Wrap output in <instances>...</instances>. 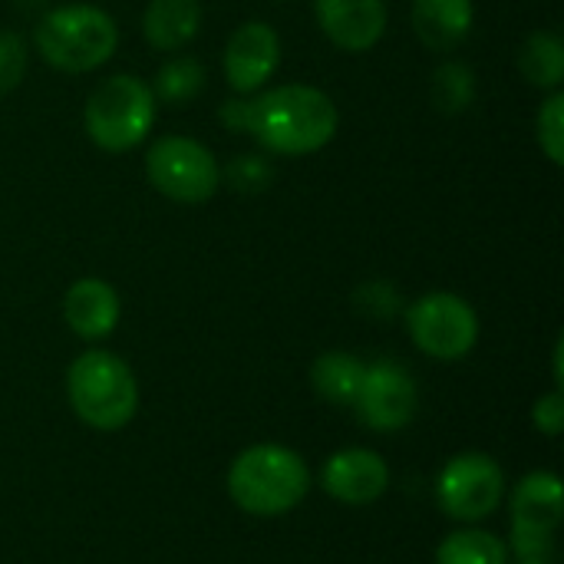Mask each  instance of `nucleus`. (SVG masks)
I'll list each match as a JSON object with an SVG mask.
<instances>
[{"label": "nucleus", "mask_w": 564, "mask_h": 564, "mask_svg": "<svg viewBox=\"0 0 564 564\" xmlns=\"http://www.w3.org/2000/svg\"><path fill=\"white\" fill-rule=\"evenodd\" d=\"M535 135L552 165H564V93L552 89V96L542 102L535 119Z\"/></svg>", "instance_id": "obj_22"}, {"label": "nucleus", "mask_w": 564, "mask_h": 564, "mask_svg": "<svg viewBox=\"0 0 564 564\" xmlns=\"http://www.w3.org/2000/svg\"><path fill=\"white\" fill-rule=\"evenodd\" d=\"M66 397L73 413L99 430L116 433L139 410V383L129 364L109 350H86L66 370Z\"/></svg>", "instance_id": "obj_3"}, {"label": "nucleus", "mask_w": 564, "mask_h": 564, "mask_svg": "<svg viewBox=\"0 0 564 564\" xmlns=\"http://www.w3.org/2000/svg\"><path fill=\"white\" fill-rule=\"evenodd\" d=\"M281 63V36L264 20L241 23L225 43V79L235 93H258Z\"/></svg>", "instance_id": "obj_11"}, {"label": "nucleus", "mask_w": 564, "mask_h": 564, "mask_svg": "<svg viewBox=\"0 0 564 564\" xmlns=\"http://www.w3.org/2000/svg\"><path fill=\"white\" fill-rule=\"evenodd\" d=\"M149 185L178 205H202L221 188V165L208 145L188 135H162L145 152Z\"/></svg>", "instance_id": "obj_6"}, {"label": "nucleus", "mask_w": 564, "mask_h": 564, "mask_svg": "<svg viewBox=\"0 0 564 564\" xmlns=\"http://www.w3.org/2000/svg\"><path fill=\"white\" fill-rule=\"evenodd\" d=\"M334 99L304 83L274 86L248 102V132L274 155H314L337 135Z\"/></svg>", "instance_id": "obj_1"}, {"label": "nucleus", "mask_w": 564, "mask_h": 564, "mask_svg": "<svg viewBox=\"0 0 564 564\" xmlns=\"http://www.w3.org/2000/svg\"><path fill=\"white\" fill-rule=\"evenodd\" d=\"M506 496V473L486 453L453 456L436 479V502L456 522L489 519Z\"/></svg>", "instance_id": "obj_9"}, {"label": "nucleus", "mask_w": 564, "mask_h": 564, "mask_svg": "<svg viewBox=\"0 0 564 564\" xmlns=\"http://www.w3.org/2000/svg\"><path fill=\"white\" fill-rule=\"evenodd\" d=\"M122 304L109 281L102 278H79L69 284L63 297V321L83 340H106L119 324Z\"/></svg>", "instance_id": "obj_14"}, {"label": "nucleus", "mask_w": 564, "mask_h": 564, "mask_svg": "<svg viewBox=\"0 0 564 564\" xmlns=\"http://www.w3.org/2000/svg\"><path fill=\"white\" fill-rule=\"evenodd\" d=\"M314 13L324 36L347 53H367L387 33L383 0H314Z\"/></svg>", "instance_id": "obj_13"}, {"label": "nucleus", "mask_w": 564, "mask_h": 564, "mask_svg": "<svg viewBox=\"0 0 564 564\" xmlns=\"http://www.w3.org/2000/svg\"><path fill=\"white\" fill-rule=\"evenodd\" d=\"M406 330L413 344L433 360H463L479 340V317L469 301L449 291L423 294L406 307Z\"/></svg>", "instance_id": "obj_7"}, {"label": "nucleus", "mask_w": 564, "mask_h": 564, "mask_svg": "<svg viewBox=\"0 0 564 564\" xmlns=\"http://www.w3.org/2000/svg\"><path fill=\"white\" fill-rule=\"evenodd\" d=\"M26 56V40L17 30H0V96L23 83Z\"/></svg>", "instance_id": "obj_23"}, {"label": "nucleus", "mask_w": 564, "mask_h": 564, "mask_svg": "<svg viewBox=\"0 0 564 564\" xmlns=\"http://www.w3.org/2000/svg\"><path fill=\"white\" fill-rule=\"evenodd\" d=\"M202 89H205V66L192 56H175V59L162 63L155 73V86H152L155 99H162L169 106H185Z\"/></svg>", "instance_id": "obj_21"}, {"label": "nucleus", "mask_w": 564, "mask_h": 564, "mask_svg": "<svg viewBox=\"0 0 564 564\" xmlns=\"http://www.w3.org/2000/svg\"><path fill=\"white\" fill-rule=\"evenodd\" d=\"M33 43L53 69L76 76L109 63L119 46V26L93 3H63L40 17Z\"/></svg>", "instance_id": "obj_4"}, {"label": "nucleus", "mask_w": 564, "mask_h": 564, "mask_svg": "<svg viewBox=\"0 0 564 564\" xmlns=\"http://www.w3.org/2000/svg\"><path fill=\"white\" fill-rule=\"evenodd\" d=\"M218 119L231 129V132H248V99H228L218 109Z\"/></svg>", "instance_id": "obj_27"}, {"label": "nucleus", "mask_w": 564, "mask_h": 564, "mask_svg": "<svg viewBox=\"0 0 564 564\" xmlns=\"http://www.w3.org/2000/svg\"><path fill=\"white\" fill-rule=\"evenodd\" d=\"M430 99L446 116L466 112L473 106V99H476V73L459 59H449V63L436 66L433 83H430Z\"/></svg>", "instance_id": "obj_20"}, {"label": "nucleus", "mask_w": 564, "mask_h": 564, "mask_svg": "<svg viewBox=\"0 0 564 564\" xmlns=\"http://www.w3.org/2000/svg\"><path fill=\"white\" fill-rule=\"evenodd\" d=\"M364 370H367V364L357 360L354 354L330 350V354H321L314 360L311 383H314L321 400L347 410V406L357 403V393H360V383H364Z\"/></svg>", "instance_id": "obj_17"}, {"label": "nucleus", "mask_w": 564, "mask_h": 564, "mask_svg": "<svg viewBox=\"0 0 564 564\" xmlns=\"http://www.w3.org/2000/svg\"><path fill=\"white\" fill-rule=\"evenodd\" d=\"M532 423H535V430L539 433H545V436H562L564 430V397L562 390H555V393H549V397H542L535 406H532Z\"/></svg>", "instance_id": "obj_26"}, {"label": "nucleus", "mask_w": 564, "mask_h": 564, "mask_svg": "<svg viewBox=\"0 0 564 564\" xmlns=\"http://www.w3.org/2000/svg\"><path fill=\"white\" fill-rule=\"evenodd\" d=\"M155 93L132 73H116L102 79L83 109L86 135L102 152H129L142 145L155 122Z\"/></svg>", "instance_id": "obj_5"}, {"label": "nucleus", "mask_w": 564, "mask_h": 564, "mask_svg": "<svg viewBox=\"0 0 564 564\" xmlns=\"http://www.w3.org/2000/svg\"><path fill=\"white\" fill-rule=\"evenodd\" d=\"M225 175H228V185L238 192H261L271 182V165L261 155H235Z\"/></svg>", "instance_id": "obj_25"}, {"label": "nucleus", "mask_w": 564, "mask_h": 564, "mask_svg": "<svg viewBox=\"0 0 564 564\" xmlns=\"http://www.w3.org/2000/svg\"><path fill=\"white\" fill-rule=\"evenodd\" d=\"M311 489V473L304 459L274 443L248 446L235 456L228 469V496L231 502L258 519H278L288 516L304 502Z\"/></svg>", "instance_id": "obj_2"}, {"label": "nucleus", "mask_w": 564, "mask_h": 564, "mask_svg": "<svg viewBox=\"0 0 564 564\" xmlns=\"http://www.w3.org/2000/svg\"><path fill=\"white\" fill-rule=\"evenodd\" d=\"M321 486L344 506H370L390 486V469L373 449H340L324 463Z\"/></svg>", "instance_id": "obj_12"}, {"label": "nucleus", "mask_w": 564, "mask_h": 564, "mask_svg": "<svg viewBox=\"0 0 564 564\" xmlns=\"http://www.w3.org/2000/svg\"><path fill=\"white\" fill-rule=\"evenodd\" d=\"M202 30V3L198 0H149L142 13V33L149 46L162 53L185 50Z\"/></svg>", "instance_id": "obj_16"}, {"label": "nucleus", "mask_w": 564, "mask_h": 564, "mask_svg": "<svg viewBox=\"0 0 564 564\" xmlns=\"http://www.w3.org/2000/svg\"><path fill=\"white\" fill-rule=\"evenodd\" d=\"M436 564H509V545L482 529H463L440 542Z\"/></svg>", "instance_id": "obj_19"}, {"label": "nucleus", "mask_w": 564, "mask_h": 564, "mask_svg": "<svg viewBox=\"0 0 564 564\" xmlns=\"http://www.w3.org/2000/svg\"><path fill=\"white\" fill-rule=\"evenodd\" d=\"M519 564H552L549 558H535V562H519Z\"/></svg>", "instance_id": "obj_29"}, {"label": "nucleus", "mask_w": 564, "mask_h": 564, "mask_svg": "<svg viewBox=\"0 0 564 564\" xmlns=\"http://www.w3.org/2000/svg\"><path fill=\"white\" fill-rule=\"evenodd\" d=\"M354 406H357V416L370 430L397 433L406 423H413L420 410V390L406 367H400L397 360H377V364H367Z\"/></svg>", "instance_id": "obj_10"}, {"label": "nucleus", "mask_w": 564, "mask_h": 564, "mask_svg": "<svg viewBox=\"0 0 564 564\" xmlns=\"http://www.w3.org/2000/svg\"><path fill=\"white\" fill-rule=\"evenodd\" d=\"M354 304H357L367 317H373V321H390V317L400 311V294H397V288L387 284V281H370V284L357 288Z\"/></svg>", "instance_id": "obj_24"}, {"label": "nucleus", "mask_w": 564, "mask_h": 564, "mask_svg": "<svg viewBox=\"0 0 564 564\" xmlns=\"http://www.w3.org/2000/svg\"><path fill=\"white\" fill-rule=\"evenodd\" d=\"M512 552L519 562L552 558L562 525L564 489L555 473H532L512 492Z\"/></svg>", "instance_id": "obj_8"}, {"label": "nucleus", "mask_w": 564, "mask_h": 564, "mask_svg": "<svg viewBox=\"0 0 564 564\" xmlns=\"http://www.w3.org/2000/svg\"><path fill=\"white\" fill-rule=\"evenodd\" d=\"M519 69L522 76L539 86V89H562L564 79V43L558 33L539 30L522 43L519 53Z\"/></svg>", "instance_id": "obj_18"}, {"label": "nucleus", "mask_w": 564, "mask_h": 564, "mask_svg": "<svg viewBox=\"0 0 564 564\" xmlns=\"http://www.w3.org/2000/svg\"><path fill=\"white\" fill-rule=\"evenodd\" d=\"M562 354H564V344H562V340H558V344H555V383H558V387H562V383H564Z\"/></svg>", "instance_id": "obj_28"}, {"label": "nucleus", "mask_w": 564, "mask_h": 564, "mask_svg": "<svg viewBox=\"0 0 564 564\" xmlns=\"http://www.w3.org/2000/svg\"><path fill=\"white\" fill-rule=\"evenodd\" d=\"M473 20V0H413V30L426 50H456L469 36Z\"/></svg>", "instance_id": "obj_15"}]
</instances>
